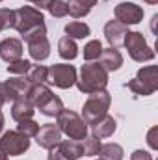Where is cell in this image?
Segmentation results:
<instances>
[{
	"label": "cell",
	"instance_id": "1",
	"mask_svg": "<svg viewBox=\"0 0 158 160\" xmlns=\"http://www.w3.org/2000/svg\"><path fill=\"white\" fill-rule=\"evenodd\" d=\"M82 93L89 95L95 91H101L108 84V73L101 67V63H86L80 69V78L75 82Z\"/></svg>",
	"mask_w": 158,
	"mask_h": 160
},
{
	"label": "cell",
	"instance_id": "2",
	"mask_svg": "<svg viewBox=\"0 0 158 160\" xmlns=\"http://www.w3.org/2000/svg\"><path fill=\"white\" fill-rule=\"evenodd\" d=\"M110 104H112V95L106 89L89 93V97H87V101L84 102V108H82V119L86 121L87 125L95 123L97 119H101L104 114H108Z\"/></svg>",
	"mask_w": 158,
	"mask_h": 160
},
{
	"label": "cell",
	"instance_id": "3",
	"mask_svg": "<svg viewBox=\"0 0 158 160\" xmlns=\"http://www.w3.org/2000/svg\"><path fill=\"white\" fill-rule=\"evenodd\" d=\"M58 121H56V125L60 127V130H62V134H65L69 140H84L86 136H87V123L80 118L77 112H73V110H62L58 116Z\"/></svg>",
	"mask_w": 158,
	"mask_h": 160
},
{
	"label": "cell",
	"instance_id": "4",
	"mask_svg": "<svg viewBox=\"0 0 158 160\" xmlns=\"http://www.w3.org/2000/svg\"><path fill=\"white\" fill-rule=\"evenodd\" d=\"M22 39L28 45V52L36 62H43L48 58L50 54V43L47 39V26L41 24L32 30H28L26 34H22Z\"/></svg>",
	"mask_w": 158,
	"mask_h": 160
},
{
	"label": "cell",
	"instance_id": "5",
	"mask_svg": "<svg viewBox=\"0 0 158 160\" xmlns=\"http://www.w3.org/2000/svg\"><path fill=\"white\" fill-rule=\"evenodd\" d=\"M128 50V56L134 60V62H149L155 58V50L147 45V41L143 38V34L140 32H128L125 36V43H123Z\"/></svg>",
	"mask_w": 158,
	"mask_h": 160
},
{
	"label": "cell",
	"instance_id": "6",
	"mask_svg": "<svg viewBox=\"0 0 158 160\" xmlns=\"http://www.w3.org/2000/svg\"><path fill=\"white\" fill-rule=\"evenodd\" d=\"M41 24H45V17H43L41 9L32 8V6H22V8L15 9V24H13V28L21 36L26 34L28 30L36 28V26H41Z\"/></svg>",
	"mask_w": 158,
	"mask_h": 160
},
{
	"label": "cell",
	"instance_id": "7",
	"mask_svg": "<svg viewBox=\"0 0 158 160\" xmlns=\"http://www.w3.org/2000/svg\"><path fill=\"white\" fill-rule=\"evenodd\" d=\"M28 147H30V140L19 130H7L0 138V149L9 157H21L28 151Z\"/></svg>",
	"mask_w": 158,
	"mask_h": 160
},
{
	"label": "cell",
	"instance_id": "8",
	"mask_svg": "<svg viewBox=\"0 0 158 160\" xmlns=\"http://www.w3.org/2000/svg\"><path fill=\"white\" fill-rule=\"evenodd\" d=\"M47 82H50V84H54L56 88H62V89H67V88L75 86V82H77V69H75V65L54 63L48 69Z\"/></svg>",
	"mask_w": 158,
	"mask_h": 160
},
{
	"label": "cell",
	"instance_id": "9",
	"mask_svg": "<svg viewBox=\"0 0 158 160\" xmlns=\"http://www.w3.org/2000/svg\"><path fill=\"white\" fill-rule=\"evenodd\" d=\"M84 157V145L77 140H62L48 149V160H78Z\"/></svg>",
	"mask_w": 158,
	"mask_h": 160
},
{
	"label": "cell",
	"instance_id": "10",
	"mask_svg": "<svg viewBox=\"0 0 158 160\" xmlns=\"http://www.w3.org/2000/svg\"><path fill=\"white\" fill-rule=\"evenodd\" d=\"M6 101H19V99H28V93L32 89V82L26 77H15L2 84Z\"/></svg>",
	"mask_w": 158,
	"mask_h": 160
},
{
	"label": "cell",
	"instance_id": "11",
	"mask_svg": "<svg viewBox=\"0 0 158 160\" xmlns=\"http://www.w3.org/2000/svg\"><path fill=\"white\" fill-rule=\"evenodd\" d=\"M114 15H116V21L123 22L125 26L138 24V22L143 21V8L134 4V2H121V4L116 6Z\"/></svg>",
	"mask_w": 158,
	"mask_h": 160
},
{
	"label": "cell",
	"instance_id": "12",
	"mask_svg": "<svg viewBox=\"0 0 158 160\" xmlns=\"http://www.w3.org/2000/svg\"><path fill=\"white\" fill-rule=\"evenodd\" d=\"M36 142L43 149H52L54 145H58L62 142V130H60V127L54 125V123H47V125L39 127V130L36 134Z\"/></svg>",
	"mask_w": 158,
	"mask_h": 160
},
{
	"label": "cell",
	"instance_id": "13",
	"mask_svg": "<svg viewBox=\"0 0 158 160\" xmlns=\"http://www.w3.org/2000/svg\"><path fill=\"white\" fill-rule=\"evenodd\" d=\"M126 34H128V28H126L123 22L116 21V19H112V21H108V22L104 24V36H106V41L110 43L112 48L121 47V45L125 43V36H126Z\"/></svg>",
	"mask_w": 158,
	"mask_h": 160
},
{
	"label": "cell",
	"instance_id": "14",
	"mask_svg": "<svg viewBox=\"0 0 158 160\" xmlns=\"http://www.w3.org/2000/svg\"><path fill=\"white\" fill-rule=\"evenodd\" d=\"M22 56V43L21 39H15V38H7L0 43V58L7 63L15 62V60H21Z\"/></svg>",
	"mask_w": 158,
	"mask_h": 160
},
{
	"label": "cell",
	"instance_id": "15",
	"mask_svg": "<svg viewBox=\"0 0 158 160\" xmlns=\"http://www.w3.org/2000/svg\"><path fill=\"white\" fill-rule=\"evenodd\" d=\"M116 128H117V121L114 119L112 116H108V114H104L101 119H97L95 123H91V132H93V136L99 138V140L110 138V136L116 132Z\"/></svg>",
	"mask_w": 158,
	"mask_h": 160
},
{
	"label": "cell",
	"instance_id": "16",
	"mask_svg": "<svg viewBox=\"0 0 158 160\" xmlns=\"http://www.w3.org/2000/svg\"><path fill=\"white\" fill-rule=\"evenodd\" d=\"M99 58H101V67H102L106 73L117 71L119 67L123 65V56H121V52H119L117 48H112V47L102 48V52H101Z\"/></svg>",
	"mask_w": 158,
	"mask_h": 160
},
{
	"label": "cell",
	"instance_id": "17",
	"mask_svg": "<svg viewBox=\"0 0 158 160\" xmlns=\"http://www.w3.org/2000/svg\"><path fill=\"white\" fill-rule=\"evenodd\" d=\"M34 104L28 101V99H19V101H13V106H11V118L21 123V121H26V119H32L34 118Z\"/></svg>",
	"mask_w": 158,
	"mask_h": 160
},
{
	"label": "cell",
	"instance_id": "18",
	"mask_svg": "<svg viewBox=\"0 0 158 160\" xmlns=\"http://www.w3.org/2000/svg\"><path fill=\"white\" fill-rule=\"evenodd\" d=\"M95 4H97V0H69L67 2V9H69L71 17L82 19L95 8Z\"/></svg>",
	"mask_w": 158,
	"mask_h": 160
},
{
	"label": "cell",
	"instance_id": "19",
	"mask_svg": "<svg viewBox=\"0 0 158 160\" xmlns=\"http://www.w3.org/2000/svg\"><path fill=\"white\" fill-rule=\"evenodd\" d=\"M136 78L140 82H143L151 91H156L158 89V67L156 65H147V67H141L136 75Z\"/></svg>",
	"mask_w": 158,
	"mask_h": 160
},
{
	"label": "cell",
	"instance_id": "20",
	"mask_svg": "<svg viewBox=\"0 0 158 160\" xmlns=\"http://www.w3.org/2000/svg\"><path fill=\"white\" fill-rule=\"evenodd\" d=\"M58 54H60L63 60H75V58L78 56V47H77L75 39L63 36L62 39L58 41Z\"/></svg>",
	"mask_w": 158,
	"mask_h": 160
},
{
	"label": "cell",
	"instance_id": "21",
	"mask_svg": "<svg viewBox=\"0 0 158 160\" xmlns=\"http://www.w3.org/2000/svg\"><path fill=\"white\" fill-rule=\"evenodd\" d=\"M91 34L89 26L86 22H80V21H73L69 24H65V36L71 38V39H84Z\"/></svg>",
	"mask_w": 158,
	"mask_h": 160
},
{
	"label": "cell",
	"instance_id": "22",
	"mask_svg": "<svg viewBox=\"0 0 158 160\" xmlns=\"http://www.w3.org/2000/svg\"><path fill=\"white\" fill-rule=\"evenodd\" d=\"M123 147L119 143H104L101 145V151H99V158L101 160H123Z\"/></svg>",
	"mask_w": 158,
	"mask_h": 160
},
{
	"label": "cell",
	"instance_id": "23",
	"mask_svg": "<svg viewBox=\"0 0 158 160\" xmlns=\"http://www.w3.org/2000/svg\"><path fill=\"white\" fill-rule=\"evenodd\" d=\"M63 110V102H62V99L58 97V95H54L52 93V97L43 104L39 108V112L43 116H48V118H54V116H58L60 112Z\"/></svg>",
	"mask_w": 158,
	"mask_h": 160
},
{
	"label": "cell",
	"instance_id": "24",
	"mask_svg": "<svg viewBox=\"0 0 158 160\" xmlns=\"http://www.w3.org/2000/svg\"><path fill=\"white\" fill-rule=\"evenodd\" d=\"M101 52H102V43L99 39H91L84 45V60H87V62L99 60Z\"/></svg>",
	"mask_w": 158,
	"mask_h": 160
},
{
	"label": "cell",
	"instance_id": "25",
	"mask_svg": "<svg viewBox=\"0 0 158 160\" xmlns=\"http://www.w3.org/2000/svg\"><path fill=\"white\" fill-rule=\"evenodd\" d=\"M47 77H48V69L45 65H32L30 71L26 73V78L32 84H45Z\"/></svg>",
	"mask_w": 158,
	"mask_h": 160
},
{
	"label": "cell",
	"instance_id": "26",
	"mask_svg": "<svg viewBox=\"0 0 158 160\" xmlns=\"http://www.w3.org/2000/svg\"><path fill=\"white\" fill-rule=\"evenodd\" d=\"M84 140H86V142L82 143V145H84V155H86V157H97L99 151H101V145H102L101 140L95 138L93 134H91V136H86Z\"/></svg>",
	"mask_w": 158,
	"mask_h": 160
},
{
	"label": "cell",
	"instance_id": "27",
	"mask_svg": "<svg viewBox=\"0 0 158 160\" xmlns=\"http://www.w3.org/2000/svg\"><path fill=\"white\" fill-rule=\"evenodd\" d=\"M30 67H32V63L28 62V60H15V62H11L9 65H7V73H11V75H19V77H24L28 71H30Z\"/></svg>",
	"mask_w": 158,
	"mask_h": 160
},
{
	"label": "cell",
	"instance_id": "28",
	"mask_svg": "<svg viewBox=\"0 0 158 160\" xmlns=\"http://www.w3.org/2000/svg\"><path fill=\"white\" fill-rule=\"evenodd\" d=\"M47 9H48V13L52 17H58V19H62V17H65L69 13L67 2H63V0H50L48 6H47Z\"/></svg>",
	"mask_w": 158,
	"mask_h": 160
},
{
	"label": "cell",
	"instance_id": "29",
	"mask_svg": "<svg viewBox=\"0 0 158 160\" xmlns=\"http://www.w3.org/2000/svg\"><path fill=\"white\" fill-rule=\"evenodd\" d=\"M13 24H15V9L0 8V32L13 28Z\"/></svg>",
	"mask_w": 158,
	"mask_h": 160
},
{
	"label": "cell",
	"instance_id": "30",
	"mask_svg": "<svg viewBox=\"0 0 158 160\" xmlns=\"http://www.w3.org/2000/svg\"><path fill=\"white\" fill-rule=\"evenodd\" d=\"M17 130H19L21 134H24L26 138H32V136L37 134V130H39V123H36L34 119L21 121V123L17 125Z\"/></svg>",
	"mask_w": 158,
	"mask_h": 160
},
{
	"label": "cell",
	"instance_id": "31",
	"mask_svg": "<svg viewBox=\"0 0 158 160\" xmlns=\"http://www.w3.org/2000/svg\"><path fill=\"white\" fill-rule=\"evenodd\" d=\"M156 136H158V127H153V128L147 132V143H149V147H151V149H158Z\"/></svg>",
	"mask_w": 158,
	"mask_h": 160
},
{
	"label": "cell",
	"instance_id": "32",
	"mask_svg": "<svg viewBox=\"0 0 158 160\" xmlns=\"http://www.w3.org/2000/svg\"><path fill=\"white\" fill-rule=\"evenodd\" d=\"M130 160H153V157H151L147 151L138 149V151H134V153L130 155Z\"/></svg>",
	"mask_w": 158,
	"mask_h": 160
},
{
	"label": "cell",
	"instance_id": "33",
	"mask_svg": "<svg viewBox=\"0 0 158 160\" xmlns=\"http://www.w3.org/2000/svg\"><path fill=\"white\" fill-rule=\"evenodd\" d=\"M28 2H32L34 6H37V9H47V6H48L50 0H28Z\"/></svg>",
	"mask_w": 158,
	"mask_h": 160
},
{
	"label": "cell",
	"instance_id": "34",
	"mask_svg": "<svg viewBox=\"0 0 158 160\" xmlns=\"http://www.w3.org/2000/svg\"><path fill=\"white\" fill-rule=\"evenodd\" d=\"M4 102H6V95H4V89H2V84H0V110L4 106Z\"/></svg>",
	"mask_w": 158,
	"mask_h": 160
},
{
	"label": "cell",
	"instance_id": "35",
	"mask_svg": "<svg viewBox=\"0 0 158 160\" xmlns=\"http://www.w3.org/2000/svg\"><path fill=\"white\" fill-rule=\"evenodd\" d=\"M0 160H9V158H7V155H6L2 149H0Z\"/></svg>",
	"mask_w": 158,
	"mask_h": 160
},
{
	"label": "cell",
	"instance_id": "36",
	"mask_svg": "<svg viewBox=\"0 0 158 160\" xmlns=\"http://www.w3.org/2000/svg\"><path fill=\"white\" fill-rule=\"evenodd\" d=\"M2 128H4V116H2V112H0V132H2Z\"/></svg>",
	"mask_w": 158,
	"mask_h": 160
},
{
	"label": "cell",
	"instance_id": "37",
	"mask_svg": "<svg viewBox=\"0 0 158 160\" xmlns=\"http://www.w3.org/2000/svg\"><path fill=\"white\" fill-rule=\"evenodd\" d=\"M143 2H147V4H156L158 0H143Z\"/></svg>",
	"mask_w": 158,
	"mask_h": 160
},
{
	"label": "cell",
	"instance_id": "38",
	"mask_svg": "<svg viewBox=\"0 0 158 160\" xmlns=\"http://www.w3.org/2000/svg\"><path fill=\"white\" fill-rule=\"evenodd\" d=\"M0 2H2V0H0Z\"/></svg>",
	"mask_w": 158,
	"mask_h": 160
},
{
	"label": "cell",
	"instance_id": "39",
	"mask_svg": "<svg viewBox=\"0 0 158 160\" xmlns=\"http://www.w3.org/2000/svg\"><path fill=\"white\" fill-rule=\"evenodd\" d=\"M99 160H101V158H99Z\"/></svg>",
	"mask_w": 158,
	"mask_h": 160
}]
</instances>
